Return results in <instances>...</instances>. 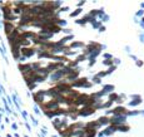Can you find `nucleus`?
I'll return each instance as SVG.
<instances>
[{"instance_id":"f257e3e1","label":"nucleus","mask_w":144,"mask_h":137,"mask_svg":"<svg viewBox=\"0 0 144 137\" xmlns=\"http://www.w3.org/2000/svg\"><path fill=\"white\" fill-rule=\"evenodd\" d=\"M56 107H58V102L56 101H51L48 104H45V108H48V109H53V108H56Z\"/></svg>"},{"instance_id":"f03ea898","label":"nucleus","mask_w":144,"mask_h":137,"mask_svg":"<svg viewBox=\"0 0 144 137\" xmlns=\"http://www.w3.org/2000/svg\"><path fill=\"white\" fill-rule=\"evenodd\" d=\"M90 113H93V109H92L90 107L84 108V109H81V111H80V114H83V116H85V114H90Z\"/></svg>"},{"instance_id":"7ed1b4c3","label":"nucleus","mask_w":144,"mask_h":137,"mask_svg":"<svg viewBox=\"0 0 144 137\" xmlns=\"http://www.w3.org/2000/svg\"><path fill=\"white\" fill-rule=\"evenodd\" d=\"M23 52H24V55H31L33 54V50L31 49H23Z\"/></svg>"}]
</instances>
